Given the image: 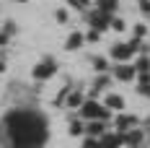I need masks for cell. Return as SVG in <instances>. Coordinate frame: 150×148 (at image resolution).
I'll use <instances>...</instances> for the list:
<instances>
[{
    "instance_id": "6da1fadb",
    "label": "cell",
    "mask_w": 150,
    "mask_h": 148,
    "mask_svg": "<svg viewBox=\"0 0 150 148\" xmlns=\"http://www.w3.org/2000/svg\"><path fill=\"white\" fill-rule=\"evenodd\" d=\"M47 119L29 107L11 109L0 125V143L3 148H44L47 143Z\"/></svg>"
},
{
    "instance_id": "7a4b0ae2",
    "label": "cell",
    "mask_w": 150,
    "mask_h": 148,
    "mask_svg": "<svg viewBox=\"0 0 150 148\" xmlns=\"http://www.w3.org/2000/svg\"><path fill=\"white\" fill-rule=\"evenodd\" d=\"M78 109H80V117L83 119H104V122L111 119V109H106L104 104H98L96 99H86Z\"/></svg>"
},
{
    "instance_id": "3957f363",
    "label": "cell",
    "mask_w": 150,
    "mask_h": 148,
    "mask_svg": "<svg viewBox=\"0 0 150 148\" xmlns=\"http://www.w3.org/2000/svg\"><path fill=\"white\" fill-rule=\"evenodd\" d=\"M54 73H57V62H54V57H44L39 65H34V70H31V75H34L36 81H47V78H52Z\"/></svg>"
},
{
    "instance_id": "277c9868",
    "label": "cell",
    "mask_w": 150,
    "mask_h": 148,
    "mask_svg": "<svg viewBox=\"0 0 150 148\" xmlns=\"http://www.w3.org/2000/svg\"><path fill=\"white\" fill-rule=\"evenodd\" d=\"M142 140H145V130L140 125L137 127H129L127 133H122V146H127V148H140Z\"/></svg>"
},
{
    "instance_id": "5b68a950",
    "label": "cell",
    "mask_w": 150,
    "mask_h": 148,
    "mask_svg": "<svg viewBox=\"0 0 150 148\" xmlns=\"http://www.w3.org/2000/svg\"><path fill=\"white\" fill-rule=\"evenodd\" d=\"M109 21H111V13H104V11H93V13H88V24H91V29H96V31H106L109 29Z\"/></svg>"
},
{
    "instance_id": "8992f818",
    "label": "cell",
    "mask_w": 150,
    "mask_h": 148,
    "mask_svg": "<svg viewBox=\"0 0 150 148\" xmlns=\"http://www.w3.org/2000/svg\"><path fill=\"white\" fill-rule=\"evenodd\" d=\"M111 75H114L117 81H124V83H127V81H132V78L137 75V70H135V65H127V62H117V65H114V70H111Z\"/></svg>"
},
{
    "instance_id": "52a82bcc",
    "label": "cell",
    "mask_w": 150,
    "mask_h": 148,
    "mask_svg": "<svg viewBox=\"0 0 150 148\" xmlns=\"http://www.w3.org/2000/svg\"><path fill=\"white\" fill-rule=\"evenodd\" d=\"M114 125H117V133H127L129 127H137V125H140V119H137L135 114H117Z\"/></svg>"
},
{
    "instance_id": "ba28073f",
    "label": "cell",
    "mask_w": 150,
    "mask_h": 148,
    "mask_svg": "<svg viewBox=\"0 0 150 148\" xmlns=\"http://www.w3.org/2000/svg\"><path fill=\"white\" fill-rule=\"evenodd\" d=\"M83 133L91 138H101L106 133V122L104 119H88V125H83Z\"/></svg>"
},
{
    "instance_id": "9c48e42d",
    "label": "cell",
    "mask_w": 150,
    "mask_h": 148,
    "mask_svg": "<svg viewBox=\"0 0 150 148\" xmlns=\"http://www.w3.org/2000/svg\"><path fill=\"white\" fill-rule=\"evenodd\" d=\"M109 83H111V78H109L106 73H101L98 78H96V81H93V86H91V91H88V96H86V99H96L101 91L109 89Z\"/></svg>"
},
{
    "instance_id": "30bf717a",
    "label": "cell",
    "mask_w": 150,
    "mask_h": 148,
    "mask_svg": "<svg viewBox=\"0 0 150 148\" xmlns=\"http://www.w3.org/2000/svg\"><path fill=\"white\" fill-rule=\"evenodd\" d=\"M132 55H135V49H132L129 44H114L111 47V57L117 60V62H127Z\"/></svg>"
},
{
    "instance_id": "8fae6325",
    "label": "cell",
    "mask_w": 150,
    "mask_h": 148,
    "mask_svg": "<svg viewBox=\"0 0 150 148\" xmlns=\"http://www.w3.org/2000/svg\"><path fill=\"white\" fill-rule=\"evenodd\" d=\"M98 140L101 148H122V133H104Z\"/></svg>"
},
{
    "instance_id": "7c38bea8",
    "label": "cell",
    "mask_w": 150,
    "mask_h": 148,
    "mask_svg": "<svg viewBox=\"0 0 150 148\" xmlns=\"http://www.w3.org/2000/svg\"><path fill=\"white\" fill-rule=\"evenodd\" d=\"M104 107L111 109V112H122V109H124V99H122L119 94H109L106 102H104Z\"/></svg>"
},
{
    "instance_id": "4fadbf2b",
    "label": "cell",
    "mask_w": 150,
    "mask_h": 148,
    "mask_svg": "<svg viewBox=\"0 0 150 148\" xmlns=\"http://www.w3.org/2000/svg\"><path fill=\"white\" fill-rule=\"evenodd\" d=\"M83 102H86V96H83V94H78V91H73V89H70V94L65 96V104H62V107H70V109H78V107H80Z\"/></svg>"
},
{
    "instance_id": "5bb4252c",
    "label": "cell",
    "mask_w": 150,
    "mask_h": 148,
    "mask_svg": "<svg viewBox=\"0 0 150 148\" xmlns=\"http://www.w3.org/2000/svg\"><path fill=\"white\" fill-rule=\"evenodd\" d=\"M83 42H86V39H83V34H80V31H73V34L67 36V42H65V49H70V52H73V49H78Z\"/></svg>"
},
{
    "instance_id": "9a60e30c",
    "label": "cell",
    "mask_w": 150,
    "mask_h": 148,
    "mask_svg": "<svg viewBox=\"0 0 150 148\" xmlns=\"http://www.w3.org/2000/svg\"><path fill=\"white\" fill-rule=\"evenodd\" d=\"M96 8L104 11V13H114L119 8V0H96Z\"/></svg>"
},
{
    "instance_id": "2e32d148",
    "label": "cell",
    "mask_w": 150,
    "mask_h": 148,
    "mask_svg": "<svg viewBox=\"0 0 150 148\" xmlns=\"http://www.w3.org/2000/svg\"><path fill=\"white\" fill-rule=\"evenodd\" d=\"M135 70L137 73H150V57H137Z\"/></svg>"
},
{
    "instance_id": "e0dca14e",
    "label": "cell",
    "mask_w": 150,
    "mask_h": 148,
    "mask_svg": "<svg viewBox=\"0 0 150 148\" xmlns=\"http://www.w3.org/2000/svg\"><path fill=\"white\" fill-rule=\"evenodd\" d=\"M67 5H70V8H75V11H88L91 0H67Z\"/></svg>"
},
{
    "instance_id": "ac0fdd59",
    "label": "cell",
    "mask_w": 150,
    "mask_h": 148,
    "mask_svg": "<svg viewBox=\"0 0 150 148\" xmlns=\"http://www.w3.org/2000/svg\"><path fill=\"white\" fill-rule=\"evenodd\" d=\"M93 68H96L98 73H106V70H109V62H106V57H93Z\"/></svg>"
},
{
    "instance_id": "d6986e66",
    "label": "cell",
    "mask_w": 150,
    "mask_h": 148,
    "mask_svg": "<svg viewBox=\"0 0 150 148\" xmlns=\"http://www.w3.org/2000/svg\"><path fill=\"white\" fill-rule=\"evenodd\" d=\"M67 130H70V135H83V122L80 119H73Z\"/></svg>"
},
{
    "instance_id": "ffe728a7",
    "label": "cell",
    "mask_w": 150,
    "mask_h": 148,
    "mask_svg": "<svg viewBox=\"0 0 150 148\" xmlns=\"http://www.w3.org/2000/svg\"><path fill=\"white\" fill-rule=\"evenodd\" d=\"M67 18H70V16H67L65 8H57V11H54V21H57V24H67Z\"/></svg>"
},
{
    "instance_id": "44dd1931",
    "label": "cell",
    "mask_w": 150,
    "mask_h": 148,
    "mask_svg": "<svg viewBox=\"0 0 150 148\" xmlns=\"http://www.w3.org/2000/svg\"><path fill=\"white\" fill-rule=\"evenodd\" d=\"M70 89H73V86H65V89L57 94V99H54V107H62V104H65V96L70 94Z\"/></svg>"
},
{
    "instance_id": "7402d4cb",
    "label": "cell",
    "mask_w": 150,
    "mask_h": 148,
    "mask_svg": "<svg viewBox=\"0 0 150 148\" xmlns=\"http://www.w3.org/2000/svg\"><path fill=\"white\" fill-rule=\"evenodd\" d=\"M150 83V73H137V89H145Z\"/></svg>"
},
{
    "instance_id": "603a6c76",
    "label": "cell",
    "mask_w": 150,
    "mask_h": 148,
    "mask_svg": "<svg viewBox=\"0 0 150 148\" xmlns=\"http://www.w3.org/2000/svg\"><path fill=\"white\" fill-rule=\"evenodd\" d=\"M83 148H101V140H98V138H86V140H83Z\"/></svg>"
},
{
    "instance_id": "cb8c5ba5",
    "label": "cell",
    "mask_w": 150,
    "mask_h": 148,
    "mask_svg": "<svg viewBox=\"0 0 150 148\" xmlns=\"http://www.w3.org/2000/svg\"><path fill=\"white\" fill-rule=\"evenodd\" d=\"M83 39H86V42H98V39H101V31H96V29H91L88 34H83Z\"/></svg>"
},
{
    "instance_id": "d4e9b609",
    "label": "cell",
    "mask_w": 150,
    "mask_h": 148,
    "mask_svg": "<svg viewBox=\"0 0 150 148\" xmlns=\"http://www.w3.org/2000/svg\"><path fill=\"white\" fill-rule=\"evenodd\" d=\"M109 26H111L114 31H124V21H122V18H111V21H109Z\"/></svg>"
},
{
    "instance_id": "484cf974",
    "label": "cell",
    "mask_w": 150,
    "mask_h": 148,
    "mask_svg": "<svg viewBox=\"0 0 150 148\" xmlns=\"http://www.w3.org/2000/svg\"><path fill=\"white\" fill-rule=\"evenodd\" d=\"M145 34H148V26H145V24H135V36L137 39H142Z\"/></svg>"
},
{
    "instance_id": "4316f807",
    "label": "cell",
    "mask_w": 150,
    "mask_h": 148,
    "mask_svg": "<svg viewBox=\"0 0 150 148\" xmlns=\"http://www.w3.org/2000/svg\"><path fill=\"white\" fill-rule=\"evenodd\" d=\"M137 8H140L142 13H148V16H150V0H140V3H137Z\"/></svg>"
},
{
    "instance_id": "83f0119b",
    "label": "cell",
    "mask_w": 150,
    "mask_h": 148,
    "mask_svg": "<svg viewBox=\"0 0 150 148\" xmlns=\"http://www.w3.org/2000/svg\"><path fill=\"white\" fill-rule=\"evenodd\" d=\"M13 31H16V26H13V24H5V29H3V34H5V36H11Z\"/></svg>"
},
{
    "instance_id": "f1b7e54d",
    "label": "cell",
    "mask_w": 150,
    "mask_h": 148,
    "mask_svg": "<svg viewBox=\"0 0 150 148\" xmlns=\"http://www.w3.org/2000/svg\"><path fill=\"white\" fill-rule=\"evenodd\" d=\"M127 44H129V47H132V49H135V52H137V49H140V39H137V36H135V39H129Z\"/></svg>"
},
{
    "instance_id": "f546056e",
    "label": "cell",
    "mask_w": 150,
    "mask_h": 148,
    "mask_svg": "<svg viewBox=\"0 0 150 148\" xmlns=\"http://www.w3.org/2000/svg\"><path fill=\"white\" fill-rule=\"evenodd\" d=\"M137 91H140V94H145V96H150V83L145 86V89H137Z\"/></svg>"
},
{
    "instance_id": "4dcf8cb0",
    "label": "cell",
    "mask_w": 150,
    "mask_h": 148,
    "mask_svg": "<svg viewBox=\"0 0 150 148\" xmlns=\"http://www.w3.org/2000/svg\"><path fill=\"white\" fill-rule=\"evenodd\" d=\"M142 130H145V133H150V117L145 119V125H142Z\"/></svg>"
},
{
    "instance_id": "1f68e13d",
    "label": "cell",
    "mask_w": 150,
    "mask_h": 148,
    "mask_svg": "<svg viewBox=\"0 0 150 148\" xmlns=\"http://www.w3.org/2000/svg\"><path fill=\"white\" fill-rule=\"evenodd\" d=\"M5 42H8V36H5V34H3V31H0V47L5 44Z\"/></svg>"
},
{
    "instance_id": "d6a6232c",
    "label": "cell",
    "mask_w": 150,
    "mask_h": 148,
    "mask_svg": "<svg viewBox=\"0 0 150 148\" xmlns=\"http://www.w3.org/2000/svg\"><path fill=\"white\" fill-rule=\"evenodd\" d=\"M16 3H26V0H16Z\"/></svg>"
},
{
    "instance_id": "836d02e7",
    "label": "cell",
    "mask_w": 150,
    "mask_h": 148,
    "mask_svg": "<svg viewBox=\"0 0 150 148\" xmlns=\"http://www.w3.org/2000/svg\"><path fill=\"white\" fill-rule=\"evenodd\" d=\"M148 52H150V49H148Z\"/></svg>"
}]
</instances>
